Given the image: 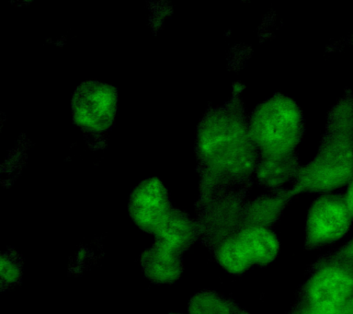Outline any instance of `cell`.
Segmentation results:
<instances>
[{
    "instance_id": "cell-8",
    "label": "cell",
    "mask_w": 353,
    "mask_h": 314,
    "mask_svg": "<svg viewBox=\"0 0 353 314\" xmlns=\"http://www.w3.org/2000/svg\"><path fill=\"white\" fill-rule=\"evenodd\" d=\"M291 190H278L245 203L243 215V228L262 227L270 228L280 219L281 213L292 197Z\"/></svg>"
},
{
    "instance_id": "cell-3",
    "label": "cell",
    "mask_w": 353,
    "mask_h": 314,
    "mask_svg": "<svg viewBox=\"0 0 353 314\" xmlns=\"http://www.w3.org/2000/svg\"><path fill=\"white\" fill-rule=\"evenodd\" d=\"M303 128L300 107L283 95H275L259 104L248 117V128L259 161L296 158L295 151L302 140Z\"/></svg>"
},
{
    "instance_id": "cell-12",
    "label": "cell",
    "mask_w": 353,
    "mask_h": 314,
    "mask_svg": "<svg viewBox=\"0 0 353 314\" xmlns=\"http://www.w3.org/2000/svg\"><path fill=\"white\" fill-rule=\"evenodd\" d=\"M192 314H250L226 297H212L199 305Z\"/></svg>"
},
{
    "instance_id": "cell-2",
    "label": "cell",
    "mask_w": 353,
    "mask_h": 314,
    "mask_svg": "<svg viewBox=\"0 0 353 314\" xmlns=\"http://www.w3.org/2000/svg\"><path fill=\"white\" fill-rule=\"evenodd\" d=\"M352 180L353 95L349 90L331 108L319 151L300 167L291 191L327 194Z\"/></svg>"
},
{
    "instance_id": "cell-7",
    "label": "cell",
    "mask_w": 353,
    "mask_h": 314,
    "mask_svg": "<svg viewBox=\"0 0 353 314\" xmlns=\"http://www.w3.org/2000/svg\"><path fill=\"white\" fill-rule=\"evenodd\" d=\"M236 236L253 266H268L280 252L278 236L270 228L247 227L236 233Z\"/></svg>"
},
{
    "instance_id": "cell-4",
    "label": "cell",
    "mask_w": 353,
    "mask_h": 314,
    "mask_svg": "<svg viewBox=\"0 0 353 314\" xmlns=\"http://www.w3.org/2000/svg\"><path fill=\"white\" fill-rule=\"evenodd\" d=\"M114 88L99 81H87L74 93L72 111L74 123L91 133H102L112 126L117 110Z\"/></svg>"
},
{
    "instance_id": "cell-1",
    "label": "cell",
    "mask_w": 353,
    "mask_h": 314,
    "mask_svg": "<svg viewBox=\"0 0 353 314\" xmlns=\"http://www.w3.org/2000/svg\"><path fill=\"white\" fill-rule=\"evenodd\" d=\"M196 148L201 169L200 197L228 191L255 173L259 153L237 93L205 115L199 126Z\"/></svg>"
},
{
    "instance_id": "cell-9",
    "label": "cell",
    "mask_w": 353,
    "mask_h": 314,
    "mask_svg": "<svg viewBox=\"0 0 353 314\" xmlns=\"http://www.w3.org/2000/svg\"><path fill=\"white\" fill-rule=\"evenodd\" d=\"M300 167L297 157L280 161H259L255 175L261 186L278 191L287 181H294Z\"/></svg>"
},
{
    "instance_id": "cell-14",
    "label": "cell",
    "mask_w": 353,
    "mask_h": 314,
    "mask_svg": "<svg viewBox=\"0 0 353 314\" xmlns=\"http://www.w3.org/2000/svg\"><path fill=\"white\" fill-rule=\"evenodd\" d=\"M336 314H353V299L347 300Z\"/></svg>"
},
{
    "instance_id": "cell-15",
    "label": "cell",
    "mask_w": 353,
    "mask_h": 314,
    "mask_svg": "<svg viewBox=\"0 0 353 314\" xmlns=\"http://www.w3.org/2000/svg\"><path fill=\"white\" fill-rule=\"evenodd\" d=\"M170 314H183V313H170Z\"/></svg>"
},
{
    "instance_id": "cell-11",
    "label": "cell",
    "mask_w": 353,
    "mask_h": 314,
    "mask_svg": "<svg viewBox=\"0 0 353 314\" xmlns=\"http://www.w3.org/2000/svg\"><path fill=\"white\" fill-rule=\"evenodd\" d=\"M21 256L14 249H8L1 255L2 291L8 286L16 285L22 277Z\"/></svg>"
},
{
    "instance_id": "cell-10",
    "label": "cell",
    "mask_w": 353,
    "mask_h": 314,
    "mask_svg": "<svg viewBox=\"0 0 353 314\" xmlns=\"http://www.w3.org/2000/svg\"><path fill=\"white\" fill-rule=\"evenodd\" d=\"M221 266L232 275H241L253 267L236 234L225 239L212 251Z\"/></svg>"
},
{
    "instance_id": "cell-16",
    "label": "cell",
    "mask_w": 353,
    "mask_h": 314,
    "mask_svg": "<svg viewBox=\"0 0 353 314\" xmlns=\"http://www.w3.org/2000/svg\"><path fill=\"white\" fill-rule=\"evenodd\" d=\"M352 46H353V35H352Z\"/></svg>"
},
{
    "instance_id": "cell-5",
    "label": "cell",
    "mask_w": 353,
    "mask_h": 314,
    "mask_svg": "<svg viewBox=\"0 0 353 314\" xmlns=\"http://www.w3.org/2000/svg\"><path fill=\"white\" fill-rule=\"evenodd\" d=\"M352 215L345 200L334 195H323L309 208L305 225V247L317 249L338 241L347 233Z\"/></svg>"
},
{
    "instance_id": "cell-13",
    "label": "cell",
    "mask_w": 353,
    "mask_h": 314,
    "mask_svg": "<svg viewBox=\"0 0 353 314\" xmlns=\"http://www.w3.org/2000/svg\"><path fill=\"white\" fill-rule=\"evenodd\" d=\"M344 200L350 215H352V217H353V180L347 184L346 195H345Z\"/></svg>"
},
{
    "instance_id": "cell-6",
    "label": "cell",
    "mask_w": 353,
    "mask_h": 314,
    "mask_svg": "<svg viewBox=\"0 0 353 314\" xmlns=\"http://www.w3.org/2000/svg\"><path fill=\"white\" fill-rule=\"evenodd\" d=\"M353 292V275L341 267L314 270L302 291L301 304L325 314H336Z\"/></svg>"
}]
</instances>
